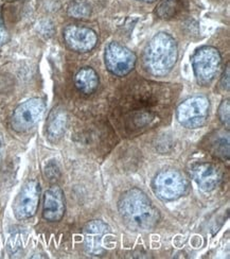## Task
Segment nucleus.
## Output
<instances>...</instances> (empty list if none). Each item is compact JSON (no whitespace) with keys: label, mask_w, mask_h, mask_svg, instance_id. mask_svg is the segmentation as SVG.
<instances>
[{"label":"nucleus","mask_w":230,"mask_h":259,"mask_svg":"<svg viewBox=\"0 0 230 259\" xmlns=\"http://www.w3.org/2000/svg\"><path fill=\"white\" fill-rule=\"evenodd\" d=\"M166 98L157 94V86L137 84L119 104V126L127 136L146 133L162 121Z\"/></svg>","instance_id":"nucleus-1"},{"label":"nucleus","mask_w":230,"mask_h":259,"mask_svg":"<svg viewBox=\"0 0 230 259\" xmlns=\"http://www.w3.org/2000/svg\"><path fill=\"white\" fill-rule=\"evenodd\" d=\"M120 217L134 232L154 229L160 220V212L154 203L139 188H130L122 193L118 202Z\"/></svg>","instance_id":"nucleus-2"},{"label":"nucleus","mask_w":230,"mask_h":259,"mask_svg":"<svg viewBox=\"0 0 230 259\" xmlns=\"http://www.w3.org/2000/svg\"><path fill=\"white\" fill-rule=\"evenodd\" d=\"M178 48L174 37L159 32L152 37L144 53V66L153 77H166L176 65Z\"/></svg>","instance_id":"nucleus-3"},{"label":"nucleus","mask_w":230,"mask_h":259,"mask_svg":"<svg viewBox=\"0 0 230 259\" xmlns=\"http://www.w3.org/2000/svg\"><path fill=\"white\" fill-rule=\"evenodd\" d=\"M152 188L158 199L163 202H172L189 192L190 183L182 172L168 169L158 172L153 180Z\"/></svg>","instance_id":"nucleus-4"},{"label":"nucleus","mask_w":230,"mask_h":259,"mask_svg":"<svg viewBox=\"0 0 230 259\" xmlns=\"http://www.w3.org/2000/svg\"><path fill=\"white\" fill-rule=\"evenodd\" d=\"M192 67L197 83L202 86L210 85L222 67L220 51L211 46L200 48L192 57Z\"/></svg>","instance_id":"nucleus-5"},{"label":"nucleus","mask_w":230,"mask_h":259,"mask_svg":"<svg viewBox=\"0 0 230 259\" xmlns=\"http://www.w3.org/2000/svg\"><path fill=\"white\" fill-rule=\"evenodd\" d=\"M210 102L206 96L197 95L182 101L176 110L178 122L186 128H200L207 122Z\"/></svg>","instance_id":"nucleus-6"},{"label":"nucleus","mask_w":230,"mask_h":259,"mask_svg":"<svg viewBox=\"0 0 230 259\" xmlns=\"http://www.w3.org/2000/svg\"><path fill=\"white\" fill-rule=\"evenodd\" d=\"M46 112V102L41 98H31L19 104L11 117V127L17 133L28 132L35 126Z\"/></svg>","instance_id":"nucleus-7"},{"label":"nucleus","mask_w":230,"mask_h":259,"mask_svg":"<svg viewBox=\"0 0 230 259\" xmlns=\"http://www.w3.org/2000/svg\"><path fill=\"white\" fill-rule=\"evenodd\" d=\"M104 61L107 70L117 77H125L135 68L137 58L127 47L113 41L105 48Z\"/></svg>","instance_id":"nucleus-8"},{"label":"nucleus","mask_w":230,"mask_h":259,"mask_svg":"<svg viewBox=\"0 0 230 259\" xmlns=\"http://www.w3.org/2000/svg\"><path fill=\"white\" fill-rule=\"evenodd\" d=\"M40 200V185L36 180H29L21 187L13 203V212L17 220L34 217Z\"/></svg>","instance_id":"nucleus-9"},{"label":"nucleus","mask_w":230,"mask_h":259,"mask_svg":"<svg viewBox=\"0 0 230 259\" xmlns=\"http://www.w3.org/2000/svg\"><path fill=\"white\" fill-rule=\"evenodd\" d=\"M64 40L72 51L86 53L91 51L98 44V34L90 28L70 25L64 29Z\"/></svg>","instance_id":"nucleus-10"},{"label":"nucleus","mask_w":230,"mask_h":259,"mask_svg":"<svg viewBox=\"0 0 230 259\" xmlns=\"http://www.w3.org/2000/svg\"><path fill=\"white\" fill-rule=\"evenodd\" d=\"M190 176L203 191L215 190L222 183L223 174L221 169L210 161H201L191 166Z\"/></svg>","instance_id":"nucleus-11"},{"label":"nucleus","mask_w":230,"mask_h":259,"mask_svg":"<svg viewBox=\"0 0 230 259\" xmlns=\"http://www.w3.org/2000/svg\"><path fill=\"white\" fill-rule=\"evenodd\" d=\"M66 211V201L63 189L52 185L43 194L42 218L49 222H59Z\"/></svg>","instance_id":"nucleus-12"},{"label":"nucleus","mask_w":230,"mask_h":259,"mask_svg":"<svg viewBox=\"0 0 230 259\" xmlns=\"http://www.w3.org/2000/svg\"><path fill=\"white\" fill-rule=\"evenodd\" d=\"M109 226L102 220H93L83 229L84 245L86 253L90 256H101L104 253L102 247L103 238L109 233Z\"/></svg>","instance_id":"nucleus-13"},{"label":"nucleus","mask_w":230,"mask_h":259,"mask_svg":"<svg viewBox=\"0 0 230 259\" xmlns=\"http://www.w3.org/2000/svg\"><path fill=\"white\" fill-rule=\"evenodd\" d=\"M47 137L51 143H57L65 134L67 127V115L64 110L54 109L47 121Z\"/></svg>","instance_id":"nucleus-14"},{"label":"nucleus","mask_w":230,"mask_h":259,"mask_svg":"<svg viewBox=\"0 0 230 259\" xmlns=\"http://www.w3.org/2000/svg\"><path fill=\"white\" fill-rule=\"evenodd\" d=\"M74 85L82 94L91 95L99 86V75L91 67L81 68L74 75Z\"/></svg>","instance_id":"nucleus-15"},{"label":"nucleus","mask_w":230,"mask_h":259,"mask_svg":"<svg viewBox=\"0 0 230 259\" xmlns=\"http://www.w3.org/2000/svg\"><path fill=\"white\" fill-rule=\"evenodd\" d=\"M208 150L210 151L211 154L221 158L223 160L229 159V134L224 132H215L214 135L209 136L207 144Z\"/></svg>","instance_id":"nucleus-16"},{"label":"nucleus","mask_w":230,"mask_h":259,"mask_svg":"<svg viewBox=\"0 0 230 259\" xmlns=\"http://www.w3.org/2000/svg\"><path fill=\"white\" fill-rule=\"evenodd\" d=\"M67 13L72 18L84 19L91 14V7L84 0H73L68 5Z\"/></svg>","instance_id":"nucleus-17"},{"label":"nucleus","mask_w":230,"mask_h":259,"mask_svg":"<svg viewBox=\"0 0 230 259\" xmlns=\"http://www.w3.org/2000/svg\"><path fill=\"white\" fill-rule=\"evenodd\" d=\"M218 119L222 122V124L226 127L227 131L230 128V102L229 99H225L221 102L220 106H218L217 111Z\"/></svg>","instance_id":"nucleus-18"},{"label":"nucleus","mask_w":230,"mask_h":259,"mask_svg":"<svg viewBox=\"0 0 230 259\" xmlns=\"http://www.w3.org/2000/svg\"><path fill=\"white\" fill-rule=\"evenodd\" d=\"M9 38H10V35H9L8 29L5 25V21L2 16V13H0V47L6 45L9 41Z\"/></svg>","instance_id":"nucleus-19"},{"label":"nucleus","mask_w":230,"mask_h":259,"mask_svg":"<svg viewBox=\"0 0 230 259\" xmlns=\"http://www.w3.org/2000/svg\"><path fill=\"white\" fill-rule=\"evenodd\" d=\"M230 69H229V64H227V67H226V70L224 71V74L223 77L221 79V85L223 90H226V91H229V88H230Z\"/></svg>","instance_id":"nucleus-20"},{"label":"nucleus","mask_w":230,"mask_h":259,"mask_svg":"<svg viewBox=\"0 0 230 259\" xmlns=\"http://www.w3.org/2000/svg\"><path fill=\"white\" fill-rule=\"evenodd\" d=\"M3 155H4V140H3L2 134H0V161L3 159Z\"/></svg>","instance_id":"nucleus-21"},{"label":"nucleus","mask_w":230,"mask_h":259,"mask_svg":"<svg viewBox=\"0 0 230 259\" xmlns=\"http://www.w3.org/2000/svg\"><path fill=\"white\" fill-rule=\"evenodd\" d=\"M139 2H144V3H154L156 0H139Z\"/></svg>","instance_id":"nucleus-22"}]
</instances>
